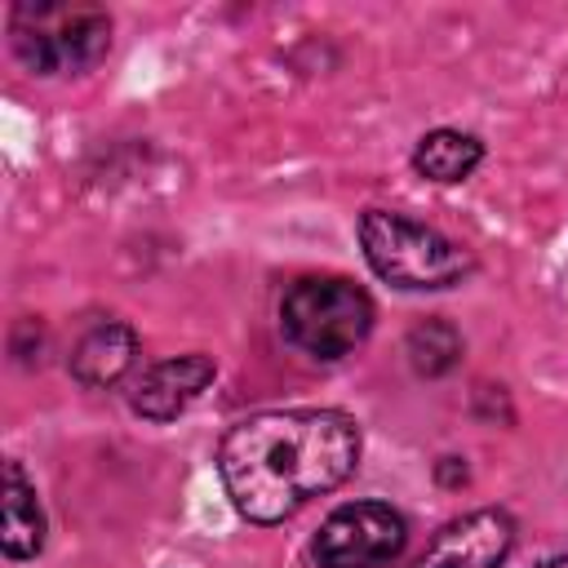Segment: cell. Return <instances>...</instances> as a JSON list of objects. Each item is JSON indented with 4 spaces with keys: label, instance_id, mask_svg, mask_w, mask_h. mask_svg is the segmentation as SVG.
Listing matches in <instances>:
<instances>
[{
    "label": "cell",
    "instance_id": "cell-1",
    "mask_svg": "<svg viewBox=\"0 0 568 568\" xmlns=\"http://www.w3.org/2000/svg\"><path fill=\"white\" fill-rule=\"evenodd\" d=\"M217 462L235 510L253 524H280L355 470L359 426L337 408L262 413L222 439Z\"/></svg>",
    "mask_w": 568,
    "mask_h": 568
},
{
    "label": "cell",
    "instance_id": "cell-2",
    "mask_svg": "<svg viewBox=\"0 0 568 568\" xmlns=\"http://www.w3.org/2000/svg\"><path fill=\"white\" fill-rule=\"evenodd\" d=\"M359 244L368 266L395 288H448L470 271V253L426 222L404 213L368 209L359 222Z\"/></svg>",
    "mask_w": 568,
    "mask_h": 568
},
{
    "label": "cell",
    "instance_id": "cell-3",
    "mask_svg": "<svg viewBox=\"0 0 568 568\" xmlns=\"http://www.w3.org/2000/svg\"><path fill=\"white\" fill-rule=\"evenodd\" d=\"M280 324L293 346L320 359L355 351L373 328V302L342 275H306L280 302Z\"/></svg>",
    "mask_w": 568,
    "mask_h": 568
},
{
    "label": "cell",
    "instance_id": "cell-4",
    "mask_svg": "<svg viewBox=\"0 0 568 568\" xmlns=\"http://www.w3.org/2000/svg\"><path fill=\"white\" fill-rule=\"evenodd\" d=\"M9 36L18 58L40 71V75H58V71H80L93 67L106 44H111V18L93 4H18L9 18Z\"/></svg>",
    "mask_w": 568,
    "mask_h": 568
},
{
    "label": "cell",
    "instance_id": "cell-5",
    "mask_svg": "<svg viewBox=\"0 0 568 568\" xmlns=\"http://www.w3.org/2000/svg\"><path fill=\"white\" fill-rule=\"evenodd\" d=\"M404 515L386 501H351L333 510L315 537L320 568H377L404 550Z\"/></svg>",
    "mask_w": 568,
    "mask_h": 568
},
{
    "label": "cell",
    "instance_id": "cell-6",
    "mask_svg": "<svg viewBox=\"0 0 568 568\" xmlns=\"http://www.w3.org/2000/svg\"><path fill=\"white\" fill-rule=\"evenodd\" d=\"M515 524L506 510H470L435 532L417 568H497L510 550Z\"/></svg>",
    "mask_w": 568,
    "mask_h": 568
},
{
    "label": "cell",
    "instance_id": "cell-7",
    "mask_svg": "<svg viewBox=\"0 0 568 568\" xmlns=\"http://www.w3.org/2000/svg\"><path fill=\"white\" fill-rule=\"evenodd\" d=\"M213 382V359L209 355H173L160 359L155 368L142 373L138 390H133V408L151 422H173L178 413H186L200 390Z\"/></svg>",
    "mask_w": 568,
    "mask_h": 568
},
{
    "label": "cell",
    "instance_id": "cell-8",
    "mask_svg": "<svg viewBox=\"0 0 568 568\" xmlns=\"http://www.w3.org/2000/svg\"><path fill=\"white\" fill-rule=\"evenodd\" d=\"M133 355H138L133 328L106 320V324L89 328V333L75 342V351H71V373H75L80 386H93V390H98V386L120 382V377L129 373Z\"/></svg>",
    "mask_w": 568,
    "mask_h": 568
},
{
    "label": "cell",
    "instance_id": "cell-9",
    "mask_svg": "<svg viewBox=\"0 0 568 568\" xmlns=\"http://www.w3.org/2000/svg\"><path fill=\"white\" fill-rule=\"evenodd\" d=\"M44 541V515L36 501V488L18 462H4V555L31 559Z\"/></svg>",
    "mask_w": 568,
    "mask_h": 568
},
{
    "label": "cell",
    "instance_id": "cell-10",
    "mask_svg": "<svg viewBox=\"0 0 568 568\" xmlns=\"http://www.w3.org/2000/svg\"><path fill=\"white\" fill-rule=\"evenodd\" d=\"M479 160H484L479 138L457 133V129H435L413 151V169L422 178H430V182H462V178H470V169Z\"/></svg>",
    "mask_w": 568,
    "mask_h": 568
},
{
    "label": "cell",
    "instance_id": "cell-11",
    "mask_svg": "<svg viewBox=\"0 0 568 568\" xmlns=\"http://www.w3.org/2000/svg\"><path fill=\"white\" fill-rule=\"evenodd\" d=\"M541 568H568V555H564V559H550V564H541Z\"/></svg>",
    "mask_w": 568,
    "mask_h": 568
}]
</instances>
